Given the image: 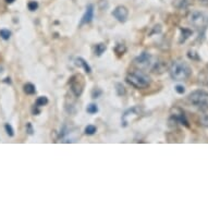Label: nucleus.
<instances>
[{
	"instance_id": "7",
	"label": "nucleus",
	"mask_w": 208,
	"mask_h": 208,
	"mask_svg": "<svg viewBox=\"0 0 208 208\" xmlns=\"http://www.w3.org/2000/svg\"><path fill=\"white\" fill-rule=\"evenodd\" d=\"M170 116H173L179 121V124H182L185 128H190V123H188V118H186L184 111L181 109L180 107H172L170 109Z\"/></svg>"
},
{
	"instance_id": "35",
	"label": "nucleus",
	"mask_w": 208,
	"mask_h": 208,
	"mask_svg": "<svg viewBox=\"0 0 208 208\" xmlns=\"http://www.w3.org/2000/svg\"><path fill=\"white\" fill-rule=\"evenodd\" d=\"M13 1H14V0H7V2H8V3H12Z\"/></svg>"
},
{
	"instance_id": "10",
	"label": "nucleus",
	"mask_w": 208,
	"mask_h": 208,
	"mask_svg": "<svg viewBox=\"0 0 208 208\" xmlns=\"http://www.w3.org/2000/svg\"><path fill=\"white\" fill-rule=\"evenodd\" d=\"M141 111H142V108H141V107H139V106H134V107H132L131 109L126 110V111L124 112L123 117H122V122H123V124H122V125L126 126V119H128V118H129L131 114H132V116H139V114L141 113Z\"/></svg>"
},
{
	"instance_id": "5",
	"label": "nucleus",
	"mask_w": 208,
	"mask_h": 208,
	"mask_svg": "<svg viewBox=\"0 0 208 208\" xmlns=\"http://www.w3.org/2000/svg\"><path fill=\"white\" fill-rule=\"evenodd\" d=\"M85 86V79L82 74H75L70 79V88L72 94L75 97H80L82 95Z\"/></svg>"
},
{
	"instance_id": "34",
	"label": "nucleus",
	"mask_w": 208,
	"mask_h": 208,
	"mask_svg": "<svg viewBox=\"0 0 208 208\" xmlns=\"http://www.w3.org/2000/svg\"><path fill=\"white\" fill-rule=\"evenodd\" d=\"M5 83H9V84H11V79L10 77H7V79H5V81H3Z\"/></svg>"
},
{
	"instance_id": "6",
	"label": "nucleus",
	"mask_w": 208,
	"mask_h": 208,
	"mask_svg": "<svg viewBox=\"0 0 208 208\" xmlns=\"http://www.w3.org/2000/svg\"><path fill=\"white\" fill-rule=\"evenodd\" d=\"M134 67L139 70H146L150 67L151 65V56L148 52H142L141 55L137 56L133 60Z\"/></svg>"
},
{
	"instance_id": "27",
	"label": "nucleus",
	"mask_w": 208,
	"mask_h": 208,
	"mask_svg": "<svg viewBox=\"0 0 208 208\" xmlns=\"http://www.w3.org/2000/svg\"><path fill=\"white\" fill-rule=\"evenodd\" d=\"M28 10H30V11L37 10L38 2H37V1H30V2H28Z\"/></svg>"
},
{
	"instance_id": "31",
	"label": "nucleus",
	"mask_w": 208,
	"mask_h": 208,
	"mask_svg": "<svg viewBox=\"0 0 208 208\" xmlns=\"http://www.w3.org/2000/svg\"><path fill=\"white\" fill-rule=\"evenodd\" d=\"M100 94H102V91L97 88V93H96V91H94V92H93V98H97V97H98Z\"/></svg>"
},
{
	"instance_id": "19",
	"label": "nucleus",
	"mask_w": 208,
	"mask_h": 208,
	"mask_svg": "<svg viewBox=\"0 0 208 208\" xmlns=\"http://www.w3.org/2000/svg\"><path fill=\"white\" fill-rule=\"evenodd\" d=\"M188 58L190 60H192V61H199V60H201V58H199L198 54L194 49L188 50Z\"/></svg>"
},
{
	"instance_id": "13",
	"label": "nucleus",
	"mask_w": 208,
	"mask_h": 208,
	"mask_svg": "<svg viewBox=\"0 0 208 208\" xmlns=\"http://www.w3.org/2000/svg\"><path fill=\"white\" fill-rule=\"evenodd\" d=\"M193 3V0H173L172 6L178 10H184Z\"/></svg>"
},
{
	"instance_id": "30",
	"label": "nucleus",
	"mask_w": 208,
	"mask_h": 208,
	"mask_svg": "<svg viewBox=\"0 0 208 208\" xmlns=\"http://www.w3.org/2000/svg\"><path fill=\"white\" fill-rule=\"evenodd\" d=\"M176 92L178 93V94H184L185 93V88H184V86H182V85H176Z\"/></svg>"
},
{
	"instance_id": "16",
	"label": "nucleus",
	"mask_w": 208,
	"mask_h": 208,
	"mask_svg": "<svg viewBox=\"0 0 208 208\" xmlns=\"http://www.w3.org/2000/svg\"><path fill=\"white\" fill-rule=\"evenodd\" d=\"M23 91H24V93L26 95H34L36 93V87L32 83H26L23 86Z\"/></svg>"
},
{
	"instance_id": "12",
	"label": "nucleus",
	"mask_w": 208,
	"mask_h": 208,
	"mask_svg": "<svg viewBox=\"0 0 208 208\" xmlns=\"http://www.w3.org/2000/svg\"><path fill=\"white\" fill-rule=\"evenodd\" d=\"M180 38H179V44H183L185 43L188 38L191 37L192 34H193V31L190 30V28H180Z\"/></svg>"
},
{
	"instance_id": "4",
	"label": "nucleus",
	"mask_w": 208,
	"mask_h": 208,
	"mask_svg": "<svg viewBox=\"0 0 208 208\" xmlns=\"http://www.w3.org/2000/svg\"><path fill=\"white\" fill-rule=\"evenodd\" d=\"M188 21L197 30H205L208 26V15L201 11H192L188 13Z\"/></svg>"
},
{
	"instance_id": "28",
	"label": "nucleus",
	"mask_w": 208,
	"mask_h": 208,
	"mask_svg": "<svg viewBox=\"0 0 208 208\" xmlns=\"http://www.w3.org/2000/svg\"><path fill=\"white\" fill-rule=\"evenodd\" d=\"M25 129H26V133H28V135H33V134H34V128H33L31 122H28V123H26Z\"/></svg>"
},
{
	"instance_id": "3",
	"label": "nucleus",
	"mask_w": 208,
	"mask_h": 208,
	"mask_svg": "<svg viewBox=\"0 0 208 208\" xmlns=\"http://www.w3.org/2000/svg\"><path fill=\"white\" fill-rule=\"evenodd\" d=\"M188 100L190 104L193 106L199 107L202 110H207V104H208V93L202 89L194 91L188 96Z\"/></svg>"
},
{
	"instance_id": "17",
	"label": "nucleus",
	"mask_w": 208,
	"mask_h": 208,
	"mask_svg": "<svg viewBox=\"0 0 208 208\" xmlns=\"http://www.w3.org/2000/svg\"><path fill=\"white\" fill-rule=\"evenodd\" d=\"M107 49V46L106 44H104V43H100V44H97L96 46H95V55L96 56H102V54L105 52V50Z\"/></svg>"
},
{
	"instance_id": "36",
	"label": "nucleus",
	"mask_w": 208,
	"mask_h": 208,
	"mask_svg": "<svg viewBox=\"0 0 208 208\" xmlns=\"http://www.w3.org/2000/svg\"><path fill=\"white\" fill-rule=\"evenodd\" d=\"M207 87H208V83H207Z\"/></svg>"
},
{
	"instance_id": "9",
	"label": "nucleus",
	"mask_w": 208,
	"mask_h": 208,
	"mask_svg": "<svg viewBox=\"0 0 208 208\" xmlns=\"http://www.w3.org/2000/svg\"><path fill=\"white\" fill-rule=\"evenodd\" d=\"M93 17H94V6L88 5L86 7V11H85L84 15H83L80 25L82 26V25H84V24H88V23L93 20Z\"/></svg>"
},
{
	"instance_id": "24",
	"label": "nucleus",
	"mask_w": 208,
	"mask_h": 208,
	"mask_svg": "<svg viewBox=\"0 0 208 208\" xmlns=\"http://www.w3.org/2000/svg\"><path fill=\"white\" fill-rule=\"evenodd\" d=\"M0 37L2 38V39H5V40H8L11 37V32L9 30H6V28L0 30Z\"/></svg>"
},
{
	"instance_id": "20",
	"label": "nucleus",
	"mask_w": 208,
	"mask_h": 208,
	"mask_svg": "<svg viewBox=\"0 0 208 208\" xmlns=\"http://www.w3.org/2000/svg\"><path fill=\"white\" fill-rule=\"evenodd\" d=\"M179 125V121L174 118L173 116H170L168 119V126L170 129H176Z\"/></svg>"
},
{
	"instance_id": "26",
	"label": "nucleus",
	"mask_w": 208,
	"mask_h": 208,
	"mask_svg": "<svg viewBox=\"0 0 208 208\" xmlns=\"http://www.w3.org/2000/svg\"><path fill=\"white\" fill-rule=\"evenodd\" d=\"M5 129H6V132H7V134L10 137H12L13 135H14V130H13V128H12V125H11V124L6 123L5 124Z\"/></svg>"
},
{
	"instance_id": "21",
	"label": "nucleus",
	"mask_w": 208,
	"mask_h": 208,
	"mask_svg": "<svg viewBox=\"0 0 208 208\" xmlns=\"http://www.w3.org/2000/svg\"><path fill=\"white\" fill-rule=\"evenodd\" d=\"M48 104V98L46 96H40L36 99V102H35V105L37 107H43V106H46Z\"/></svg>"
},
{
	"instance_id": "2",
	"label": "nucleus",
	"mask_w": 208,
	"mask_h": 208,
	"mask_svg": "<svg viewBox=\"0 0 208 208\" xmlns=\"http://www.w3.org/2000/svg\"><path fill=\"white\" fill-rule=\"evenodd\" d=\"M126 83L137 89L146 88L150 85V79L142 72H131L128 73L125 76Z\"/></svg>"
},
{
	"instance_id": "8",
	"label": "nucleus",
	"mask_w": 208,
	"mask_h": 208,
	"mask_svg": "<svg viewBox=\"0 0 208 208\" xmlns=\"http://www.w3.org/2000/svg\"><path fill=\"white\" fill-rule=\"evenodd\" d=\"M112 15L116 17L117 20L121 23H124L129 17V10L128 8L124 7V6H118V7L112 11Z\"/></svg>"
},
{
	"instance_id": "1",
	"label": "nucleus",
	"mask_w": 208,
	"mask_h": 208,
	"mask_svg": "<svg viewBox=\"0 0 208 208\" xmlns=\"http://www.w3.org/2000/svg\"><path fill=\"white\" fill-rule=\"evenodd\" d=\"M192 73L190 65L183 60H176L169 67V74L174 81H184Z\"/></svg>"
},
{
	"instance_id": "14",
	"label": "nucleus",
	"mask_w": 208,
	"mask_h": 208,
	"mask_svg": "<svg viewBox=\"0 0 208 208\" xmlns=\"http://www.w3.org/2000/svg\"><path fill=\"white\" fill-rule=\"evenodd\" d=\"M76 65H81V67L84 69V71L86 72L87 74H89L91 72H92V68L89 67V65L86 62V60L85 59H83V58H81V57H79V58H76Z\"/></svg>"
},
{
	"instance_id": "22",
	"label": "nucleus",
	"mask_w": 208,
	"mask_h": 208,
	"mask_svg": "<svg viewBox=\"0 0 208 208\" xmlns=\"http://www.w3.org/2000/svg\"><path fill=\"white\" fill-rule=\"evenodd\" d=\"M116 91H117V94L119 95V96H123V95H125V93H126L125 88H124V86L121 84V83H117L116 84Z\"/></svg>"
},
{
	"instance_id": "18",
	"label": "nucleus",
	"mask_w": 208,
	"mask_h": 208,
	"mask_svg": "<svg viewBox=\"0 0 208 208\" xmlns=\"http://www.w3.org/2000/svg\"><path fill=\"white\" fill-rule=\"evenodd\" d=\"M126 51V47L125 45L123 44H117L116 47H114V52H116L118 56H123Z\"/></svg>"
},
{
	"instance_id": "15",
	"label": "nucleus",
	"mask_w": 208,
	"mask_h": 208,
	"mask_svg": "<svg viewBox=\"0 0 208 208\" xmlns=\"http://www.w3.org/2000/svg\"><path fill=\"white\" fill-rule=\"evenodd\" d=\"M198 123L201 124L202 126L208 128V113L206 112V110H203L199 117H198Z\"/></svg>"
},
{
	"instance_id": "32",
	"label": "nucleus",
	"mask_w": 208,
	"mask_h": 208,
	"mask_svg": "<svg viewBox=\"0 0 208 208\" xmlns=\"http://www.w3.org/2000/svg\"><path fill=\"white\" fill-rule=\"evenodd\" d=\"M37 108H38V107L34 105V107H33V109H32V111H33V113H34V114H39L40 113V110H38Z\"/></svg>"
},
{
	"instance_id": "25",
	"label": "nucleus",
	"mask_w": 208,
	"mask_h": 208,
	"mask_svg": "<svg viewBox=\"0 0 208 208\" xmlns=\"http://www.w3.org/2000/svg\"><path fill=\"white\" fill-rule=\"evenodd\" d=\"M86 111L91 114H94L96 112H98V107H97L96 104H89L86 108Z\"/></svg>"
},
{
	"instance_id": "33",
	"label": "nucleus",
	"mask_w": 208,
	"mask_h": 208,
	"mask_svg": "<svg viewBox=\"0 0 208 208\" xmlns=\"http://www.w3.org/2000/svg\"><path fill=\"white\" fill-rule=\"evenodd\" d=\"M198 2L201 3L202 6H205V7H208V0H198Z\"/></svg>"
},
{
	"instance_id": "11",
	"label": "nucleus",
	"mask_w": 208,
	"mask_h": 208,
	"mask_svg": "<svg viewBox=\"0 0 208 208\" xmlns=\"http://www.w3.org/2000/svg\"><path fill=\"white\" fill-rule=\"evenodd\" d=\"M167 69H168V63L161 60V61H158L155 63V65L151 69V72L155 73V74H162Z\"/></svg>"
},
{
	"instance_id": "29",
	"label": "nucleus",
	"mask_w": 208,
	"mask_h": 208,
	"mask_svg": "<svg viewBox=\"0 0 208 208\" xmlns=\"http://www.w3.org/2000/svg\"><path fill=\"white\" fill-rule=\"evenodd\" d=\"M161 32V25L158 24V25H155L153 28V31H151L150 35H154V34H159V33Z\"/></svg>"
},
{
	"instance_id": "23",
	"label": "nucleus",
	"mask_w": 208,
	"mask_h": 208,
	"mask_svg": "<svg viewBox=\"0 0 208 208\" xmlns=\"http://www.w3.org/2000/svg\"><path fill=\"white\" fill-rule=\"evenodd\" d=\"M97 132V128L95 125H93V124H89V125H87L86 128H85V134H87V135H93V134H95Z\"/></svg>"
}]
</instances>
